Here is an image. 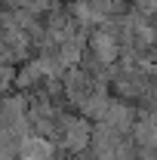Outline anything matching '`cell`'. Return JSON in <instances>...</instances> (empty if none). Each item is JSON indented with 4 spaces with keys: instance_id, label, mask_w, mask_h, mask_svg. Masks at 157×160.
Listing matches in <instances>:
<instances>
[{
    "instance_id": "1",
    "label": "cell",
    "mask_w": 157,
    "mask_h": 160,
    "mask_svg": "<svg viewBox=\"0 0 157 160\" xmlns=\"http://www.w3.org/2000/svg\"><path fill=\"white\" fill-rule=\"evenodd\" d=\"M53 142H59V148L71 151V154H83L89 148V142H93V126L80 114H62Z\"/></svg>"
}]
</instances>
